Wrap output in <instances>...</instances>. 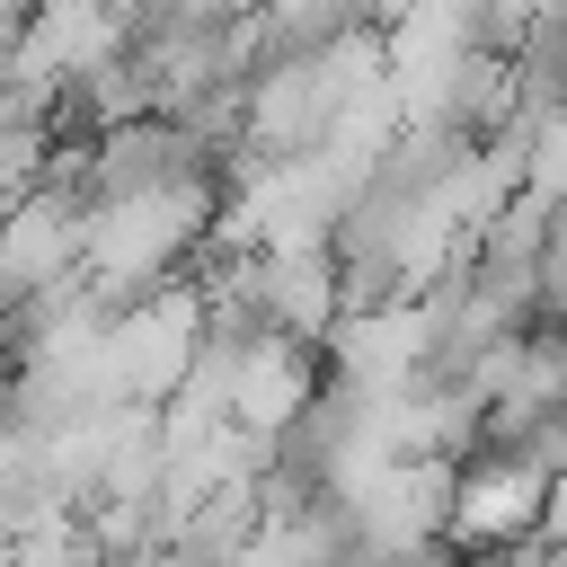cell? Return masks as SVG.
I'll use <instances>...</instances> for the list:
<instances>
[{"mask_svg":"<svg viewBox=\"0 0 567 567\" xmlns=\"http://www.w3.org/2000/svg\"><path fill=\"white\" fill-rule=\"evenodd\" d=\"M549 478H558V470H540V461H523V452H496V443H478V452L461 461L452 540H461L470 558H478V549L540 540V523H549Z\"/></svg>","mask_w":567,"mask_h":567,"instance_id":"1","label":"cell"}]
</instances>
